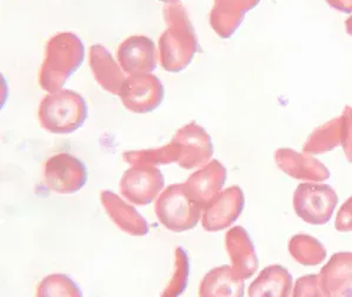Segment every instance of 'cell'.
I'll return each mask as SVG.
<instances>
[{"label":"cell","mask_w":352,"mask_h":297,"mask_svg":"<svg viewBox=\"0 0 352 297\" xmlns=\"http://www.w3.org/2000/svg\"><path fill=\"white\" fill-rule=\"evenodd\" d=\"M163 16L166 30L160 37V65L168 72L185 70L198 51V39L186 8L180 4H165Z\"/></svg>","instance_id":"cell-1"},{"label":"cell","mask_w":352,"mask_h":297,"mask_svg":"<svg viewBox=\"0 0 352 297\" xmlns=\"http://www.w3.org/2000/svg\"><path fill=\"white\" fill-rule=\"evenodd\" d=\"M85 58L82 39L72 32L58 33L45 47L44 62L39 72V84L46 92L62 90L71 76L78 71Z\"/></svg>","instance_id":"cell-2"},{"label":"cell","mask_w":352,"mask_h":297,"mask_svg":"<svg viewBox=\"0 0 352 297\" xmlns=\"http://www.w3.org/2000/svg\"><path fill=\"white\" fill-rule=\"evenodd\" d=\"M89 113L87 100L78 92L58 90L41 100L38 118L44 130L56 135H66L78 130Z\"/></svg>","instance_id":"cell-3"},{"label":"cell","mask_w":352,"mask_h":297,"mask_svg":"<svg viewBox=\"0 0 352 297\" xmlns=\"http://www.w3.org/2000/svg\"><path fill=\"white\" fill-rule=\"evenodd\" d=\"M203 211L204 208L190 192L186 182L168 186L158 196L155 204L157 219L173 232L193 229L201 219Z\"/></svg>","instance_id":"cell-4"},{"label":"cell","mask_w":352,"mask_h":297,"mask_svg":"<svg viewBox=\"0 0 352 297\" xmlns=\"http://www.w3.org/2000/svg\"><path fill=\"white\" fill-rule=\"evenodd\" d=\"M338 196L327 184H299L294 194V208L299 219L312 226H324L331 219Z\"/></svg>","instance_id":"cell-5"},{"label":"cell","mask_w":352,"mask_h":297,"mask_svg":"<svg viewBox=\"0 0 352 297\" xmlns=\"http://www.w3.org/2000/svg\"><path fill=\"white\" fill-rule=\"evenodd\" d=\"M43 182L50 191L60 195L76 194L87 184V166L71 153H57L45 162Z\"/></svg>","instance_id":"cell-6"},{"label":"cell","mask_w":352,"mask_h":297,"mask_svg":"<svg viewBox=\"0 0 352 297\" xmlns=\"http://www.w3.org/2000/svg\"><path fill=\"white\" fill-rule=\"evenodd\" d=\"M118 96L129 111L148 113L163 103L165 91L160 79L155 74H133L127 77Z\"/></svg>","instance_id":"cell-7"},{"label":"cell","mask_w":352,"mask_h":297,"mask_svg":"<svg viewBox=\"0 0 352 297\" xmlns=\"http://www.w3.org/2000/svg\"><path fill=\"white\" fill-rule=\"evenodd\" d=\"M163 173L156 166L132 165L119 183L120 194L135 206H148L164 189Z\"/></svg>","instance_id":"cell-8"},{"label":"cell","mask_w":352,"mask_h":297,"mask_svg":"<svg viewBox=\"0 0 352 297\" xmlns=\"http://www.w3.org/2000/svg\"><path fill=\"white\" fill-rule=\"evenodd\" d=\"M179 148L177 164L186 170L196 169L209 163L213 155L212 140L201 125L188 123L180 128L173 137Z\"/></svg>","instance_id":"cell-9"},{"label":"cell","mask_w":352,"mask_h":297,"mask_svg":"<svg viewBox=\"0 0 352 297\" xmlns=\"http://www.w3.org/2000/svg\"><path fill=\"white\" fill-rule=\"evenodd\" d=\"M244 206L245 197L239 186H230L224 191H221L204 208L201 216L204 230L216 232L232 226L242 214Z\"/></svg>","instance_id":"cell-10"},{"label":"cell","mask_w":352,"mask_h":297,"mask_svg":"<svg viewBox=\"0 0 352 297\" xmlns=\"http://www.w3.org/2000/svg\"><path fill=\"white\" fill-rule=\"evenodd\" d=\"M117 59L129 76L151 74L157 67L156 45L151 38L132 36L119 45Z\"/></svg>","instance_id":"cell-11"},{"label":"cell","mask_w":352,"mask_h":297,"mask_svg":"<svg viewBox=\"0 0 352 297\" xmlns=\"http://www.w3.org/2000/svg\"><path fill=\"white\" fill-rule=\"evenodd\" d=\"M226 252L236 276L248 280L258 269V257L249 232L243 227H234L226 235Z\"/></svg>","instance_id":"cell-12"},{"label":"cell","mask_w":352,"mask_h":297,"mask_svg":"<svg viewBox=\"0 0 352 297\" xmlns=\"http://www.w3.org/2000/svg\"><path fill=\"white\" fill-rule=\"evenodd\" d=\"M274 161L283 173L300 181L323 182L331 175L322 162L311 155L299 153L292 148H277Z\"/></svg>","instance_id":"cell-13"},{"label":"cell","mask_w":352,"mask_h":297,"mask_svg":"<svg viewBox=\"0 0 352 297\" xmlns=\"http://www.w3.org/2000/svg\"><path fill=\"white\" fill-rule=\"evenodd\" d=\"M320 287L324 296H352V252H337L320 270Z\"/></svg>","instance_id":"cell-14"},{"label":"cell","mask_w":352,"mask_h":297,"mask_svg":"<svg viewBox=\"0 0 352 297\" xmlns=\"http://www.w3.org/2000/svg\"><path fill=\"white\" fill-rule=\"evenodd\" d=\"M261 0H214L210 12V25L223 39H229L241 26L246 13Z\"/></svg>","instance_id":"cell-15"},{"label":"cell","mask_w":352,"mask_h":297,"mask_svg":"<svg viewBox=\"0 0 352 297\" xmlns=\"http://www.w3.org/2000/svg\"><path fill=\"white\" fill-rule=\"evenodd\" d=\"M100 202L111 221L125 234L135 237L148 234V224L146 219H144L135 208L124 202L118 195L109 190H104L100 192Z\"/></svg>","instance_id":"cell-16"},{"label":"cell","mask_w":352,"mask_h":297,"mask_svg":"<svg viewBox=\"0 0 352 297\" xmlns=\"http://www.w3.org/2000/svg\"><path fill=\"white\" fill-rule=\"evenodd\" d=\"M89 64L94 79L102 89L111 95L118 96L126 77L119 63L116 62L112 57L110 51L100 44L91 46L89 50Z\"/></svg>","instance_id":"cell-17"},{"label":"cell","mask_w":352,"mask_h":297,"mask_svg":"<svg viewBox=\"0 0 352 297\" xmlns=\"http://www.w3.org/2000/svg\"><path fill=\"white\" fill-rule=\"evenodd\" d=\"M228 173L226 166L217 160L209 162L201 170L192 173L188 181V190L203 208L221 192L226 184Z\"/></svg>","instance_id":"cell-18"},{"label":"cell","mask_w":352,"mask_h":297,"mask_svg":"<svg viewBox=\"0 0 352 297\" xmlns=\"http://www.w3.org/2000/svg\"><path fill=\"white\" fill-rule=\"evenodd\" d=\"M244 280L236 276L230 265H223L210 270L201 280L199 296H244Z\"/></svg>","instance_id":"cell-19"},{"label":"cell","mask_w":352,"mask_h":297,"mask_svg":"<svg viewBox=\"0 0 352 297\" xmlns=\"http://www.w3.org/2000/svg\"><path fill=\"white\" fill-rule=\"evenodd\" d=\"M292 293V276L287 269L278 264L263 269L251 283L250 297H287Z\"/></svg>","instance_id":"cell-20"},{"label":"cell","mask_w":352,"mask_h":297,"mask_svg":"<svg viewBox=\"0 0 352 297\" xmlns=\"http://www.w3.org/2000/svg\"><path fill=\"white\" fill-rule=\"evenodd\" d=\"M342 145V118H335L320 128L316 129L309 136L303 146V153L307 155H322Z\"/></svg>","instance_id":"cell-21"},{"label":"cell","mask_w":352,"mask_h":297,"mask_svg":"<svg viewBox=\"0 0 352 297\" xmlns=\"http://www.w3.org/2000/svg\"><path fill=\"white\" fill-rule=\"evenodd\" d=\"M289 252L294 260L302 265L314 267L327 257V250L318 239L305 234L295 235L289 242Z\"/></svg>","instance_id":"cell-22"},{"label":"cell","mask_w":352,"mask_h":297,"mask_svg":"<svg viewBox=\"0 0 352 297\" xmlns=\"http://www.w3.org/2000/svg\"><path fill=\"white\" fill-rule=\"evenodd\" d=\"M124 161L130 165H156L171 164L179 160V148L175 142L164 145L162 148H148V150H135L127 151L123 155Z\"/></svg>","instance_id":"cell-23"},{"label":"cell","mask_w":352,"mask_h":297,"mask_svg":"<svg viewBox=\"0 0 352 297\" xmlns=\"http://www.w3.org/2000/svg\"><path fill=\"white\" fill-rule=\"evenodd\" d=\"M82 290L70 277L63 274H54L41 280L37 288L38 297H80Z\"/></svg>","instance_id":"cell-24"},{"label":"cell","mask_w":352,"mask_h":297,"mask_svg":"<svg viewBox=\"0 0 352 297\" xmlns=\"http://www.w3.org/2000/svg\"><path fill=\"white\" fill-rule=\"evenodd\" d=\"M188 274H190V260L184 249L177 248L175 252V270L173 278L168 282L162 296L176 297L184 293L188 285Z\"/></svg>","instance_id":"cell-25"},{"label":"cell","mask_w":352,"mask_h":297,"mask_svg":"<svg viewBox=\"0 0 352 297\" xmlns=\"http://www.w3.org/2000/svg\"><path fill=\"white\" fill-rule=\"evenodd\" d=\"M292 296H324L322 290H320V277H318V275L317 276L316 275H309V276L298 278Z\"/></svg>","instance_id":"cell-26"},{"label":"cell","mask_w":352,"mask_h":297,"mask_svg":"<svg viewBox=\"0 0 352 297\" xmlns=\"http://www.w3.org/2000/svg\"><path fill=\"white\" fill-rule=\"evenodd\" d=\"M342 118V146L348 161L352 163V107H345Z\"/></svg>","instance_id":"cell-27"},{"label":"cell","mask_w":352,"mask_h":297,"mask_svg":"<svg viewBox=\"0 0 352 297\" xmlns=\"http://www.w3.org/2000/svg\"><path fill=\"white\" fill-rule=\"evenodd\" d=\"M335 227L340 232L352 231V196L342 206L336 216Z\"/></svg>","instance_id":"cell-28"},{"label":"cell","mask_w":352,"mask_h":297,"mask_svg":"<svg viewBox=\"0 0 352 297\" xmlns=\"http://www.w3.org/2000/svg\"><path fill=\"white\" fill-rule=\"evenodd\" d=\"M330 8L343 13H352V0H327Z\"/></svg>","instance_id":"cell-29"},{"label":"cell","mask_w":352,"mask_h":297,"mask_svg":"<svg viewBox=\"0 0 352 297\" xmlns=\"http://www.w3.org/2000/svg\"><path fill=\"white\" fill-rule=\"evenodd\" d=\"M345 28H346V32H348V34L352 36V16H350L348 21H346V23H345Z\"/></svg>","instance_id":"cell-30"},{"label":"cell","mask_w":352,"mask_h":297,"mask_svg":"<svg viewBox=\"0 0 352 297\" xmlns=\"http://www.w3.org/2000/svg\"><path fill=\"white\" fill-rule=\"evenodd\" d=\"M157 1L165 3V4H177V3H180V0H157Z\"/></svg>","instance_id":"cell-31"}]
</instances>
